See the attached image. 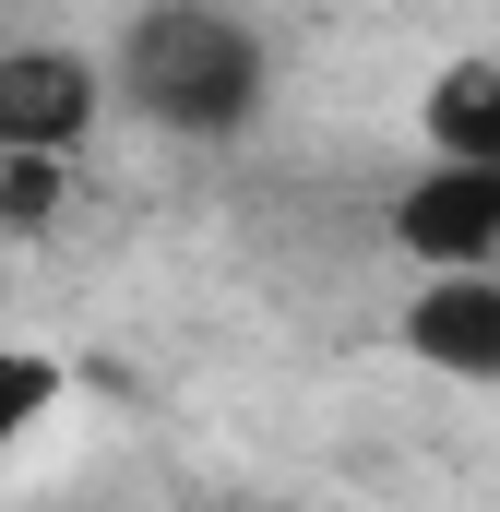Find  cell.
Wrapping results in <instances>:
<instances>
[{
	"mask_svg": "<svg viewBox=\"0 0 500 512\" xmlns=\"http://www.w3.org/2000/svg\"><path fill=\"white\" fill-rule=\"evenodd\" d=\"M417 274H500V167H417L381 215Z\"/></svg>",
	"mask_w": 500,
	"mask_h": 512,
	"instance_id": "3",
	"label": "cell"
},
{
	"mask_svg": "<svg viewBox=\"0 0 500 512\" xmlns=\"http://www.w3.org/2000/svg\"><path fill=\"white\" fill-rule=\"evenodd\" d=\"M48 417H60V358L24 346V334H0V465H12Z\"/></svg>",
	"mask_w": 500,
	"mask_h": 512,
	"instance_id": "6",
	"label": "cell"
},
{
	"mask_svg": "<svg viewBox=\"0 0 500 512\" xmlns=\"http://www.w3.org/2000/svg\"><path fill=\"white\" fill-rule=\"evenodd\" d=\"M108 120V60L72 36H12L0 48V167H72Z\"/></svg>",
	"mask_w": 500,
	"mask_h": 512,
	"instance_id": "2",
	"label": "cell"
},
{
	"mask_svg": "<svg viewBox=\"0 0 500 512\" xmlns=\"http://www.w3.org/2000/svg\"><path fill=\"white\" fill-rule=\"evenodd\" d=\"M96 60H108V108L155 120L167 143H227L274 96V48L239 12H131Z\"/></svg>",
	"mask_w": 500,
	"mask_h": 512,
	"instance_id": "1",
	"label": "cell"
},
{
	"mask_svg": "<svg viewBox=\"0 0 500 512\" xmlns=\"http://www.w3.org/2000/svg\"><path fill=\"white\" fill-rule=\"evenodd\" d=\"M393 346L441 382H500V274H417L393 310Z\"/></svg>",
	"mask_w": 500,
	"mask_h": 512,
	"instance_id": "4",
	"label": "cell"
},
{
	"mask_svg": "<svg viewBox=\"0 0 500 512\" xmlns=\"http://www.w3.org/2000/svg\"><path fill=\"white\" fill-rule=\"evenodd\" d=\"M417 131H429V167H500V60H441Z\"/></svg>",
	"mask_w": 500,
	"mask_h": 512,
	"instance_id": "5",
	"label": "cell"
}]
</instances>
